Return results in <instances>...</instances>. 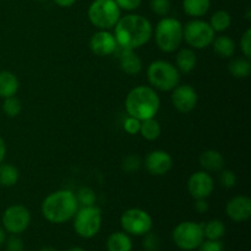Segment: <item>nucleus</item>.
I'll list each match as a JSON object with an SVG mask.
<instances>
[{"instance_id":"nucleus-1","label":"nucleus","mask_w":251,"mask_h":251,"mask_svg":"<svg viewBox=\"0 0 251 251\" xmlns=\"http://www.w3.org/2000/svg\"><path fill=\"white\" fill-rule=\"evenodd\" d=\"M153 28L149 20L137 14H129L120 17L114 26V37L118 47L135 49L145 46L151 39Z\"/></svg>"},{"instance_id":"nucleus-2","label":"nucleus","mask_w":251,"mask_h":251,"mask_svg":"<svg viewBox=\"0 0 251 251\" xmlns=\"http://www.w3.org/2000/svg\"><path fill=\"white\" fill-rule=\"evenodd\" d=\"M76 196L70 190H56L50 193L43 200L41 212L48 222L54 225H63L73 220L78 210Z\"/></svg>"},{"instance_id":"nucleus-3","label":"nucleus","mask_w":251,"mask_h":251,"mask_svg":"<svg viewBox=\"0 0 251 251\" xmlns=\"http://www.w3.org/2000/svg\"><path fill=\"white\" fill-rule=\"evenodd\" d=\"M161 100L154 88L150 86L134 87L125 98V109L127 115L139 120L154 118L159 110Z\"/></svg>"},{"instance_id":"nucleus-4","label":"nucleus","mask_w":251,"mask_h":251,"mask_svg":"<svg viewBox=\"0 0 251 251\" xmlns=\"http://www.w3.org/2000/svg\"><path fill=\"white\" fill-rule=\"evenodd\" d=\"M154 41L159 50L173 53L183 43V25L178 19L166 17L161 19L154 28Z\"/></svg>"},{"instance_id":"nucleus-5","label":"nucleus","mask_w":251,"mask_h":251,"mask_svg":"<svg viewBox=\"0 0 251 251\" xmlns=\"http://www.w3.org/2000/svg\"><path fill=\"white\" fill-rule=\"evenodd\" d=\"M147 80L154 90L169 92L180 82V73L169 61L156 60L147 68Z\"/></svg>"},{"instance_id":"nucleus-6","label":"nucleus","mask_w":251,"mask_h":251,"mask_svg":"<svg viewBox=\"0 0 251 251\" xmlns=\"http://www.w3.org/2000/svg\"><path fill=\"white\" fill-rule=\"evenodd\" d=\"M88 20L98 29L114 28L122 17V10L114 0H93L88 6Z\"/></svg>"},{"instance_id":"nucleus-7","label":"nucleus","mask_w":251,"mask_h":251,"mask_svg":"<svg viewBox=\"0 0 251 251\" xmlns=\"http://www.w3.org/2000/svg\"><path fill=\"white\" fill-rule=\"evenodd\" d=\"M73 220L76 234L83 239H91L98 234L102 227V211L96 205L78 207Z\"/></svg>"},{"instance_id":"nucleus-8","label":"nucleus","mask_w":251,"mask_h":251,"mask_svg":"<svg viewBox=\"0 0 251 251\" xmlns=\"http://www.w3.org/2000/svg\"><path fill=\"white\" fill-rule=\"evenodd\" d=\"M172 238L176 247L184 251L198 250L201 243L205 240L202 225L191 221L181 222L174 228Z\"/></svg>"},{"instance_id":"nucleus-9","label":"nucleus","mask_w":251,"mask_h":251,"mask_svg":"<svg viewBox=\"0 0 251 251\" xmlns=\"http://www.w3.org/2000/svg\"><path fill=\"white\" fill-rule=\"evenodd\" d=\"M215 33L210 24L195 19L183 26V39L194 49H205L212 44Z\"/></svg>"},{"instance_id":"nucleus-10","label":"nucleus","mask_w":251,"mask_h":251,"mask_svg":"<svg viewBox=\"0 0 251 251\" xmlns=\"http://www.w3.org/2000/svg\"><path fill=\"white\" fill-rule=\"evenodd\" d=\"M120 226L129 235L144 237L146 233L152 230L153 220L150 213L142 208H129L120 217Z\"/></svg>"},{"instance_id":"nucleus-11","label":"nucleus","mask_w":251,"mask_h":251,"mask_svg":"<svg viewBox=\"0 0 251 251\" xmlns=\"http://www.w3.org/2000/svg\"><path fill=\"white\" fill-rule=\"evenodd\" d=\"M2 228L10 234L20 235L26 232L31 223V212L24 205H12L4 211L1 217Z\"/></svg>"},{"instance_id":"nucleus-12","label":"nucleus","mask_w":251,"mask_h":251,"mask_svg":"<svg viewBox=\"0 0 251 251\" xmlns=\"http://www.w3.org/2000/svg\"><path fill=\"white\" fill-rule=\"evenodd\" d=\"M172 103L180 113H190L198 104V92L190 85H178L172 91Z\"/></svg>"},{"instance_id":"nucleus-13","label":"nucleus","mask_w":251,"mask_h":251,"mask_svg":"<svg viewBox=\"0 0 251 251\" xmlns=\"http://www.w3.org/2000/svg\"><path fill=\"white\" fill-rule=\"evenodd\" d=\"M215 189V181L208 172L199 171L191 174L188 180V191L194 199H207Z\"/></svg>"},{"instance_id":"nucleus-14","label":"nucleus","mask_w":251,"mask_h":251,"mask_svg":"<svg viewBox=\"0 0 251 251\" xmlns=\"http://www.w3.org/2000/svg\"><path fill=\"white\" fill-rule=\"evenodd\" d=\"M145 168L150 174L156 176H166L173 167V158L171 154L162 150L150 152L145 158Z\"/></svg>"},{"instance_id":"nucleus-15","label":"nucleus","mask_w":251,"mask_h":251,"mask_svg":"<svg viewBox=\"0 0 251 251\" xmlns=\"http://www.w3.org/2000/svg\"><path fill=\"white\" fill-rule=\"evenodd\" d=\"M118 43L114 34L105 29H100L92 34L90 39V49L93 54L98 56H107L114 54Z\"/></svg>"},{"instance_id":"nucleus-16","label":"nucleus","mask_w":251,"mask_h":251,"mask_svg":"<svg viewBox=\"0 0 251 251\" xmlns=\"http://www.w3.org/2000/svg\"><path fill=\"white\" fill-rule=\"evenodd\" d=\"M226 213L234 222H245L251 217V200L245 195L230 199L226 206Z\"/></svg>"},{"instance_id":"nucleus-17","label":"nucleus","mask_w":251,"mask_h":251,"mask_svg":"<svg viewBox=\"0 0 251 251\" xmlns=\"http://www.w3.org/2000/svg\"><path fill=\"white\" fill-rule=\"evenodd\" d=\"M118 55L119 66L122 71H124L127 75H137L142 70V61L140 56L131 49H125L122 47H118L114 51Z\"/></svg>"},{"instance_id":"nucleus-18","label":"nucleus","mask_w":251,"mask_h":251,"mask_svg":"<svg viewBox=\"0 0 251 251\" xmlns=\"http://www.w3.org/2000/svg\"><path fill=\"white\" fill-rule=\"evenodd\" d=\"M199 163L205 172H220L225 167V158L220 151L207 150L200 154Z\"/></svg>"},{"instance_id":"nucleus-19","label":"nucleus","mask_w":251,"mask_h":251,"mask_svg":"<svg viewBox=\"0 0 251 251\" xmlns=\"http://www.w3.org/2000/svg\"><path fill=\"white\" fill-rule=\"evenodd\" d=\"M20 88L19 78L10 71H0V98L12 97Z\"/></svg>"},{"instance_id":"nucleus-20","label":"nucleus","mask_w":251,"mask_h":251,"mask_svg":"<svg viewBox=\"0 0 251 251\" xmlns=\"http://www.w3.org/2000/svg\"><path fill=\"white\" fill-rule=\"evenodd\" d=\"M198 59L196 54L193 49L183 48L178 51L176 56V68L178 69L179 73L189 74L195 69Z\"/></svg>"},{"instance_id":"nucleus-21","label":"nucleus","mask_w":251,"mask_h":251,"mask_svg":"<svg viewBox=\"0 0 251 251\" xmlns=\"http://www.w3.org/2000/svg\"><path fill=\"white\" fill-rule=\"evenodd\" d=\"M108 251H132V240L125 232H115L107 239Z\"/></svg>"},{"instance_id":"nucleus-22","label":"nucleus","mask_w":251,"mask_h":251,"mask_svg":"<svg viewBox=\"0 0 251 251\" xmlns=\"http://www.w3.org/2000/svg\"><path fill=\"white\" fill-rule=\"evenodd\" d=\"M212 47L215 53L217 54L220 58L229 59L232 58L233 54L235 53V43L229 36H218L215 37L212 42Z\"/></svg>"},{"instance_id":"nucleus-23","label":"nucleus","mask_w":251,"mask_h":251,"mask_svg":"<svg viewBox=\"0 0 251 251\" xmlns=\"http://www.w3.org/2000/svg\"><path fill=\"white\" fill-rule=\"evenodd\" d=\"M211 7V0H183V9L188 16L199 17L205 16Z\"/></svg>"},{"instance_id":"nucleus-24","label":"nucleus","mask_w":251,"mask_h":251,"mask_svg":"<svg viewBox=\"0 0 251 251\" xmlns=\"http://www.w3.org/2000/svg\"><path fill=\"white\" fill-rule=\"evenodd\" d=\"M228 71L235 78H247L251 74V63L248 58H235L228 65Z\"/></svg>"},{"instance_id":"nucleus-25","label":"nucleus","mask_w":251,"mask_h":251,"mask_svg":"<svg viewBox=\"0 0 251 251\" xmlns=\"http://www.w3.org/2000/svg\"><path fill=\"white\" fill-rule=\"evenodd\" d=\"M19 179L20 172L16 167L9 163H0V186H14Z\"/></svg>"},{"instance_id":"nucleus-26","label":"nucleus","mask_w":251,"mask_h":251,"mask_svg":"<svg viewBox=\"0 0 251 251\" xmlns=\"http://www.w3.org/2000/svg\"><path fill=\"white\" fill-rule=\"evenodd\" d=\"M208 24L212 27L213 31L222 33V32L227 31L230 27V25H232V16L226 10H217V11L212 14Z\"/></svg>"},{"instance_id":"nucleus-27","label":"nucleus","mask_w":251,"mask_h":251,"mask_svg":"<svg viewBox=\"0 0 251 251\" xmlns=\"http://www.w3.org/2000/svg\"><path fill=\"white\" fill-rule=\"evenodd\" d=\"M205 239L221 240L226 234V225L220 220H211L202 225Z\"/></svg>"},{"instance_id":"nucleus-28","label":"nucleus","mask_w":251,"mask_h":251,"mask_svg":"<svg viewBox=\"0 0 251 251\" xmlns=\"http://www.w3.org/2000/svg\"><path fill=\"white\" fill-rule=\"evenodd\" d=\"M161 125H159V123L157 122L154 118L142 120L141 122L139 134L141 135L145 140H147V141H154V140H157L161 136Z\"/></svg>"},{"instance_id":"nucleus-29","label":"nucleus","mask_w":251,"mask_h":251,"mask_svg":"<svg viewBox=\"0 0 251 251\" xmlns=\"http://www.w3.org/2000/svg\"><path fill=\"white\" fill-rule=\"evenodd\" d=\"M21 110L22 104L19 98H16L15 96L5 98L4 103H2V112L5 113V115H7L9 118H15L21 113Z\"/></svg>"},{"instance_id":"nucleus-30","label":"nucleus","mask_w":251,"mask_h":251,"mask_svg":"<svg viewBox=\"0 0 251 251\" xmlns=\"http://www.w3.org/2000/svg\"><path fill=\"white\" fill-rule=\"evenodd\" d=\"M76 200H77L78 206L86 207V206H93L97 200L96 193L91 188H81L78 189L77 193L75 194Z\"/></svg>"},{"instance_id":"nucleus-31","label":"nucleus","mask_w":251,"mask_h":251,"mask_svg":"<svg viewBox=\"0 0 251 251\" xmlns=\"http://www.w3.org/2000/svg\"><path fill=\"white\" fill-rule=\"evenodd\" d=\"M141 164L142 161L140 158V156H137V154H127L123 159L122 168L126 173H134V172H137L141 168Z\"/></svg>"},{"instance_id":"nucleus-32","label":"nucleus","mask_w":251,"mask_h":251,"mask_svg":"<svg viewBox=\"0 0 251 251\" xmlns=\"http://www.w3.org/2000/svg\"><path fill=\"white\" fill-rule=\"evenodd\" d=\"M150 9L158 16H167L171 11V0H150Z\"/></svg>"},{"instance_id":"nucleus-33","label":"nucleus","mask_w":251,"mask_h":251,"mask_svg":"<svg viewBox=\"0 0 251 251\" xmlns=\"http://www.w3.org/2000/svg\"><path fill=\"white\" fill-rule=\"evenodd\" d=\"M161 245V240L156 233L149 232L144 235V240H142V247L146 251H157Z\"/></svg>"},{"instance_id":"nucleus-34","label":"nucleus","mask_w":251,"mask_h":251,"mask_svg":"<svg viewBox=\"0 0 251 251\" xmlns=\"http://www.w3.org/2000/svg\"><path fill=\"white\" fill-rule=\"evenodd\" d=\"M220 183L226 189L234 188L235 184H237V176H235L234 172L229 171V169H225V171L221 172Z\"/></svg>"},{"instance_id":"nucleus-35","label":"nucleus","mask_w":251,"mask_h":251,"mask_svg":"<svg viewBox=\"0 0 251 251\" xmlns=\"http://www.w3.org/2000/svg\"><path fill=\"white\" fill-rule=\"evenodd\" d=\"M5 249L6 251H25V243L19 235L11 234L5 240Z\"/></svg>"},{"instance_id":"nucleus-36","label":"nucleus","mask_w":251,"mask_h":251,"mask_svg":"<svg viewBox=\"0 0 251 251\" xmlns=\"http://www.w3.org/2000/svg\"><path fill=\"white\" fill-rule=\"evenodd\" d=\"M240 49H242V53L245 58L250 59L251 58V29L248 28L244 32V34L240 38Z\"/></svg>"},{"instance_id":"nucleus-37","label":"nucleus","mask_w":251,"mask_h":251,"mask_svg":"<svg viewBox=\"0 0 251 251\" xmlns=\"http://www.w3.org/2000/svg\"><path fill=\"white\" fill-rule=\"evenodd\" d=\"M140 126H141V120L136 119L134 117H127L124 120V130L130 135L139 134L140 132Z\"/></svg>"},{"instance_id":"nucleus-38","label":"nucleus","mask_w":251,"mask_h":251,"mask_svg":"<svg viewBox=\"0 0 251 251\" xmlns=\"http://www.w3.org/2000/svg\"><path fill=\"white\" fill-rule=\"evenodd\" d=\"M225 247L221 240H210L206 239L201 243L200 247L198 248V251H223Z\"/></svg>"},{"instance_id":"nucleus-39","label":"nucleus","mask_w":251,"mask_h":251,"mask_svg":"<svg viewBox=\"0 0 251 251\" xmlns=\"http://www.w3.org/2000/svg\"><path fill=\"white\" fill-rule=\"evenodd\" d=\"M120 10L125 11H134L141 5L142 0H114Z\"/></svg>"},{"instance_id":"nucleus-40","label":"nucleus","mask_w":251,"mask_h":251,"mask_svg":"<svg viewBox=\"0 0 251 251\" xmlns=\"http://www.w3.org/2000/svg\"><path fill=\"white\" fill-rule=\"evenodd\" d=\"M208 202L206 199H196L195 200V210L199 213H206L208 211Z\"/></svg>"},{"instance_id":"nucleus-41","label":"nucleus","mask_w":251,"mask_h":251,"mask_svg":"<svg viewBox=\"0 0 251 251\" xmlns=\"http://www.w3.org/2000/svg\"><path fill=\"white\" fill-rule=\"evenodd\" d=\"M59 7H70L76 2V0H54Z\"/></svg>"},{"instance_id":"nucleus-42","label":"nucleus","mask_w":251,"mask_h":251,"mask_svg":"<svg viewBox=\"0 0 251 251\" xmlns=\"http://www.w3.org/2000/svg\"><path fill=\"white\" fill-rule=\"evenodd\" d=\"M5 154H6V145H5L4 139L0 136V163L4 162Z\"/></svg>"},{"instance_id":"nucleus-43","label":"nucleus","mask_w":251,"mask_h":251,"mask_svg":"<svg viewBox=\"0 0 251 251\" xmlns=\"http://www.w3.org/2000/svg\"><path fill=\"white\" fill-rule=\"evenodd\" d=\"M5 240H6V232H5L4 228L0 226V248L5 244Z\"/></svg>"},{"instance_id":"nucleus-44","label":"nucleus","mask_w":251,"mask_h":251,"mask_svg":"<svg viewBox=\"0 0 251 251\" xmlns=\"http://www.w3.org/2000/svg\"><path fill=\"white\" fill-rule=\"evenodd\" d=\"M38 251H58V250L54 249L53 247H43V248H41Z\"/></svg>"},{"instance_id":"nucleus-45","label":"nucleus","mask_w":251,"mask_h":251,"mask_svg":"<svg viewBox=\"0 0 251 251\" xmlns=\"http://www.w3.org/2000/svg\"><path fill=\"white\" fill-rule=\"evenodd\" d=\"M66 251H86V250L83 249V248H80V247H74V248H70V249L66 250Z\"/></svg>"},{"instance_id":"nucleus-46","label":"nucleus","mask_w":251,"mask_h":251,"mask_svg":"<svg viewBox=\"0 0 251 251\" xmlns=\"http://www.w3.org/2000/svg\"><path fill=\"white\" fill-rule=\"evenodd\" d=\"M36 1H44V0H36Z\"/></svg>"}]
</instances>
